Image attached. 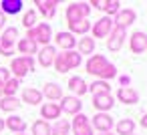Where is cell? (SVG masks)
<instances>
[{
	"mask_svg": "<svg viewBox=\"0 0 147 135\" xmlns=\"http://www.w3.org/2000/svg\"><path fill=\"white\" fill-rule=\"evenodd\" d=\"M73 133L75 135H93V127H91V123H89V119L85 117V115H75V119H73Z\"/></svg>",
	"mask_w": 147,
	"mask_h": 135,
	"instance_id": "5b68a950",
	"label": "cell"
},
{
	"mask_svg": "<svg viewBox=\"0 0 147 135\" xmlns=\"http://www.w3.org/2000/svg\"><path fill=\"white\" fill-rule=\"evenodd\" d=\"M133 129H135V123L131 119H123L117 123V133L119 135H133Z\"/></svg>",
	"mask_w": 147,
	"mask_h": 135,
	"instance_id": "f546056e",
	"label": "cell"
},
{
	"mask_svg": "<svg viewBox=\"0 0 147 135\" xmlns=\"http://www.w3.org/2000/svg\"><path fill=\"white\" fill-rule=\"evenodd\" d=\"M32 135H51V125L45 119H38L32 123Z\"/></svg>",
	"mask_w": 147,
	"mask_h": 135,
	"instance_id": "4316f807",
	"label": "cell"
},
{
	"mask_svg": "<svg viewBox=\"0 0 147 135\" xmlns=\"http://www.w3.org/2000/svg\"><path fill=\"white\" fill-rule=\"evenodd\" d=\"M18 87H20V81H18V79H8V81L2 85V95H4V97H14L16 91H18Z\"/></svg>",
	"mask_w": 147,
	"mask_h": 135,
	"instance_id": "484cf974",
	"label": "cell"
},
{
	"mask_svg": "<svg viewBox=\"0 0 147 135\" xmlns=\"http://www.w3.org/2000/svg\"><path fill=\"white\" fill-rule=\"evenodd\" d=\"M36 49H38V45H36L34 41L26 38V36L18 41V51L22 53V57H32V55L36 53Z\"/></svg>",
	"mask_w": 147,
	"mask_h": 135,
	"instance_id": "ffe728a7",
	"label": "cell"
},
{
	"mask_svg": "<svg viewBox=\"0 0 147 135\" xmlns=\"http://www.w3.org/2000/svg\"><path fill=\"white\" fill-rule=\"evenodd\" d=\"M2 97H4V95H2V85H0V99H2Z\"/></svg>",
	"mask_w": 147,
	"mask_h": 135,
	"instance_id": "7bdbcfd3",
	"label": "cell"
},
{
	"mask_svg": "<svg viewBox=\"0 0 147 135\" xmlns=\"http://www.w3.org/2000/svg\"><path fill=\"white\" fill-rule=\"evenodd\" d=\"M141 125H143V127H147V115L143 117V121H141Z\"/></svg>",
	"mask_w": 147,
	"mask_h": 135,
	"instance_id": "60d3db41",
	"label": "cell"
},
{
	"mask_svg": "<svg viewBox=\"0 0 147 135\" xmlns=\"http://www.w3.org/2000/svg\"><path fill=\"white\" fill-rule=\"evenodd\" d=\"M55 59H57V49L55 47H51V45H47V47H42L40 51H38V63H40V67H51L53 63H55Z\"/></svg>",
	"mask_w": 147,
	"mask_h": 135,
	"instance_id": "8fae6325",
	"label": "cell"
},
{
	"mask_svg": "<svg viewBox=\"0 0 147 135\" xmlns=\"http://www.w3.org/2000/svg\"><path fill=\"white\" fill-rule=\"evenodd\" d=\"M69 89L75 91L77 95H85L89 87L85 85V81H83L81 77H71V79H69Z\"/></svg>",
	"mask_w": 147,
	"mask_h": 135,
	"instance_id": "cb8c5ba5",
	"label": "cell"
},
{
	"mask_svg": "<svg viewBox=\"0 0 147 135\" xmlns=\"http://www.w3.org/2000/svg\"><path fill=\"white\" fill-rule=\"evenodd\" d=\"M147 49V34H143V32H133V36H131V51L133 53H143Z\"/></svg>",
	"mask_w": 147,
	"mask_h": 135,
	"instance_id": "e0dca14e",
	"label": "cell"
},
{
	"mask_svg": "<svg viewBox=\"0 0 147 135\" xmlns=\"http://www.w3.org/2000/svg\"><path fill=\"white\" fill-rule=\"evenodd\" d=\"M40 115H42L45 121L47 119H59L61 117V107L57 103H45L42 109H40Z\"/></svg>",
	"mask_w": 147,
	"mask_h": 135,
	"instance_id": "44dd1931",
	"label": "cell"
},
{
	"mask_svg": "<svg viewBox=\"0 0 147 135\" xmlns=\"http://www.w3.org/2000/svg\"><path fill=\"white\" fill-rule=\"evenodd\" d=\"M18 107H20V101H18L16 97H2V99H0V109L6 111V113L16 111Z\"/></svg>",
	"mask_w": 147,
	"mask_h": 135,
	"instance_id": "d4e9b609",
	"label": "cell"
},
{
	"mask_svg": "<svg viewBox=\"0 0 147 135\" xmlns=\"http://www.w3.org/2000/svg\"><path fill=\"white\" fill-rule=\"evenodd\" d=\"M8 79H10V71L4 69V67H0V85H4Z\"/></svg>",
	"mask_w": 147,
	"mask_h": 135,
	"instance_id": "74e56055",
	"label": "cell"
},
{
	"mask_svg": "<svg viewBox=\"0 0 147 135\" xmlns=\"http://www.w3.org/2000/svg\"><path fill=\"white\" fill-rule=\"evenodd\" d=\"M89 89H91L93 97H95V95H109V91H111V87H109L107 81H95Z\"/></svg>",
	"mask_w": 147,
	"mask_h": 135,
	"instance_id": "f1b7e54d",
	"label": "cell"
},
{
	"mask_svg": "<svg viewBox=\"0 0 147 135\" xmlns=\"http://www.w3.org/2000/svg\"><path fill=\"white\" fill-rule=\"evenodd\" d=\"M113 97L111 95H95L93 97V105H95V109L99 111V113H103V111H109L111 107H113Z\"/></svg>",
	"mask_w": 147,
	"mask_h": 135,
	"instance_id": "2e32d148",
	"label": "cell"
},
{
	"mask_svg": "<svg viewBox=\"0 0 147 135\" xmlns=\"http://www.w3.org/2000/svg\"><path fill=\"white\" fill-rule=\"evenodd\" d=\"M107 63H109V61H107L103 55H93V57L87 61V71H89L91 75H95V77H97V75H99V71H101Z\"/></svg>",
	"mask_w": 147,
	"mask_h": 135,
	"instance_id": "5bb4252c",
	"label": "cell"
},
{
	"mask_svg": "<svg viewBox=\"0 0 147 135\" xmlns=\"http://www.w3.org/2000/svg\"><path fill=\"white\" fill-rule=\"evenodd\" d=\"M2 41H6V43H10V45H14V41L18 38V28H14V26H10V28H6L4 30V34L0 36Z\"/></svg>",
	"mask_w": 147,
	"mask_h": 135,
	"instance_id": "e575fe53",
	"label": "cell"
},
{
	"mask_svg": "<svg viewBox=\"0 0 147 135\" xmlns=\"http://www.w3.org/2000/svg\"><path fill=\"white\" fill-rule=\"evenodd\" d=\"M91 4H93V6H97L99 10H103V8H105V0H93Z\"/></svg>",
	"mask_w": 147,
	"mask_h": 135,
	"instance_id": "f35d334b",
	"label": "cell"
},
{
	"mask_svg": "<svg viewBox=\"0 0 147 135\" xmlns=\"http://www.w3.org/2000/svg\"><path fill=\"white\" fill-rule=\"evenodd\" d=\"M117 97H119V101H121V103H127V105H131V103H137V101H139L137 91H133V89H129V87H121V89L117 91Z\"/></svg>",
	"mask_w": 147,
	"mask_h": 135,
	"instance_id": "ac0fdd59",
	"label": "cell"
},
{
	"mask_svg": "<svg viewBox=\"0 0 147 135\" xmlns=\"http://www.w3.org/2000/svg\"><path fill=\"white\" fill-rule=\"evenodd\" d=\"M4 129V119H0V131Z\"/></svg>",
	"mask_w": 147,
	"mask_h": 135,
	"instance_id": "b9f144b4",
	"label": "cell"
},
{
	"mask_svg": "<svg viewBox=\"0 0 147 135\" xmlns=\"http://www.w3.org/2000/svg\"><path fill=\"white\" fill-rule=\"evenodd\" d=\"M59 107H61V111H65V113H69V115H79L83 103H81L77 97H63Z\"/></svg>",
	"mask_w": 147,
	"mask_h": 135,
	"instance_id": "ba28073f",
	"label": "cell"
},
{
	"mask_svg": "<svg viewBox=\"0 0 147 135\" xmlns=\"http://www.w3.org/2000/svg\"><path fill=\"white\" fill-rule=\"evenodd\" d=\"M22 101L24 103H28V105H38L40 101H42V93L40 91H36V89H24L22 91Z\"/></svg>",
	"mask_w": 147,
	"mask_h": 135,
	"instance_id": "603a6c76",
	"label": "cell"
},
{
	"mask_svg": "<svg viewBox=\"0 0 147 135\" xmlns=\"http://www.w3.org/2000/svg\"><path fill=\"white\" fill-rule=\"evenodd\" d=\"M97 77H101V79H113V77H117V67L111 65V63H107V65L99 71Z\"/></svg>",
	"mask_w": 147,
	"mask_h": 135,
	"instance_id": "d6a6232c",
	"label": "cell"
},
{
	"mask_svg": "<svg viewBox=\"0 0 147 135\" xmlns=\"http://www.w3.org/2000/svg\"><path fill=\"white\" fill-rule=\"evenodd\" d=\"M69 28H71V34H87V32L91 30V22H87V20H79V22L69 24Z\"/></svg>",
	"mask_w": 147,
	"mask_h": 135,
	"instance_id": "83f0119b",
	"label": "cell"
},
{
	"mask_svg": "<svg viewBox=\"0 0 147 135\" xmlns=\"http://www.w3.org/2000/svg\"><path fill=\"white\" fill-rule=\"evenodd\" d=\"M119 6H121V4L117 2V0H105V8H103V10H105L107 14H117V12H119Z\"/></svg>",
	"mask_w": 147,
	"mask_h": 135,
	"instance_id": "d590c367",
	"label": "cell"
},
{
	"mask_svg": "<svg viewBox=\"0 0 147 135\" xmlns=\"http://www.w3.org/2000/svg\"><path fill=\"white\" fill-rule=\"evenodd\" d=\"M51 135H69V121L67 119H59L51 127Z\"/></svg>",
	"mask_w": 147,
	"mask_h": 135,
	"instance_id": "4dcf8cb0",
	"label": "cell"
},
{
	"mask_svg": "<svg viewBox=\"0 0 147 135\" xmlns=\"http://www.w3.org/2000/svg\"><path fill=\"white\" fill-rule=\"evenodd\" d=\"M36 10L42 14V16H47V18H51V16H55V12H57V0H36Z\"/></svg>",
	"mask_w": 147,
	"mask_h": 135,
	"instance_id": "7c38bea8",
	"label": "cell"
},
{
	"mask_svg": "<svg viewBox=\"0 0 147 135\" xmlns=\"http://www.w3.org/2000/svg\"><path fill=\"white\" fill-rule=\"evenodd\" d=\"M135 12L131 10V8H125V10H119L117 14H115V20H113V26H121V28H127L129 24H133L135 22Z\"/></svg>",
	"mask_w": 147,
	"mask_h": 135,
	"instance_id": "52a82bcc",
	"label": "cell"
},
{
	"mask_svg": "<svg viewBox=\"0 0 147 135\" xmlns=\"http://www.w3.org/2000/svg\"><path fill=\"white\" fill-rule=\"evenodd\" d=\"M42 95H45L47 99H51V103H53V101H59V99H63V91H61V87H59L57 83H47V85H45V91H42Z\"/></svg>",
	"mask_w": 147,
	"mask_h": 135,
	"instance_id": "7402d4cb",
	"label": "cell"
},
{
	"mask_svg": "<svg viewBox=\"0 0 147 135\" xmlns=\"http://www.w3.org/2000/svg\"><path fill=\"white\" fill-rule=\"evenodd\" d=\"M111 30H113V20H111L109 16H103L101 20H97V22L93 24V36H95V38H103V36H107Z\"/></svg>",
	"mask_w": 147,
	"mask_h": 135,
	"instance_id": "8992f818",
	"label": "cell"
},
{
	"mask_svg": "<svg viewBox=\"0 0 147 135\" xmlns=\"http://www.w3.org/2000/svg\"><path fill=\"white\" fill-rule=\"evenodd\" d=\"M89 12H91V6H89V4L75 2V4H71V6L67 8V20H69V24L79 22V20H87Z\"/></svg>",
	"mask_w": 147,
	"mask_h": 135,
	"instance_id": "277c9868",
	"label": "cell"
},
{
	"mask_svg": "<svg viewBox=\"0 0 147 135\" xmlns=\"http://www.w3.org/2000/svg\"><path fill=\"white\" fill-rule=\"evenodd\" d=\"M79 51H81L79 55H91V53L95 51V41H93V38H87V36L81 38V41H79Z\"/></svg>",
	"mask_w": 147,
	"mask_h": 135,
	"instance_id": "1f68e13d",
	"label": "cell"
},
{
	"mask_svg": "<svg viewBox=\"0 0 147 135\" xmlns=\"http://www.w3.org/2000/svg\"><path fill=\"white\" fill-rule=\"evenodd\" d=\"M18 135H24V133H18Z\"/></svg>",
	"mask_w": 147,
	"mask_h": 135,
	"instance_id": "f6af8a7d",
	"label": "cell"
},
{
	"mask_svg": "<svg viewBox=\"0 0 147 135\" xmlns=\"http://www.w3.org/2000/svg\"><path fill=\"white\" fill-rule=\"evenodd\" d=\"M4 22H6V16L0 12V28H4Z\"/></svg>",
	"mask_w": 147,
	"mask_h": 135,
	"instance_id": "ab89813d",
	"label": "cell"
},
{
	"mask_svg": "<svg viewBox=\"0 0 147 135\" xmlns=\"http://www.w3.org/2000/svg\"><path fill=\"white\" fill-rule=\"evenodd\" d=\"M26 38H30V41H34L36 45H49L51 43V38H53V30H51V26L47 24V22H40V24H36L34 28H28L26 30Z\"/></svg>",
	"mask_w": 147,
	"mask_h": 135,
	"instance_id": "7a4b0ae2",
	"label": "cell"
},
{
	"mask_svg": "<svg viewBox=\"0 0 147 135\" xmlns=\"http://www.w3.org/2000/svg\"><path fill=\"white\" fill-rule=\"evenodd\" d=\"M91 127L99 129L101 133H109V129L113 127V117L107 115V113H97V115L93 117V125H91Z\"/></svg>",
	"mask_w": 147,
	"mask_h": 135,
	"instance_id": "9c48e42d",
	"label": "cell"
},
{
	"mask_svg": "<svg viewBox=\"0 0 147 135\" xmlns=\"http://www.w3.org/2000/svg\"><path fill=\"white\" fill-rule=\"evenodd\" d=\"M81 65V55L75 53V51H65V53H57V59H55V67L59 73H67L71 69H77Z\"/></svg>",
	"mask_w": 147,
	"mask_h": 135,
	"instance_id": "6da1fadb",
	"label": "cell"
},
{
	"mask_svg": "<svg viewBox=\"0 0 147 135\" xmlns=\"http://www.w3.org/2000/svg\"><path fill=\"white\" fill-rule=\"evenodd\" d=\"M10 71L14 73V79L20 81V79L26 77L30 71H34V59H32V57H18V59H12Z\"/></svg>",
	"mask_w": 147,
	"mask_h": 135,
	"instance_id": "3957f363",
	"label": "cell"
},
{
	"mask_svg": "<svg viewBox=\"0 0 147 135\" xmlns=\"http://www.w3.org/2000/svg\"><path fill=\"white\" fill-rule=\"evenodd\" d=\"M22 24L26 28H34L36 26V10H26L24 12V18H22Z\"/></svg>",
	"mask_w": 147,
	"mask_h": 135,
	"instance_id": "836d02e7",
	"label": "cell"
},
{
	"mask_svg": "<svg viewBox=\"0 0 147 135\" xmlns=\"http://www.w3.org/2000/svg\"><path fill=\"white\" fill-rule=\"evenodd\" d=\"M101 135H113V133H111V131H109V133H101Z\"/></svg>",
	"mask_w": 147,
	"mask_h": 135,
	"instance_id": "ee69618b",
	"label": "cell"
},
{
	"mask_svg": "<svg viewBox=\"0 0 147 135\" xmlns=\"http://www.w3.org/2000/svg\"><path fill=\"white\" fill-rule=\"evenodd\" d=\"M12 53H14V45H10V43H6V41H2V38H0V55L10 57Z\"/></svg>",
	"mask_w": 147,
	"mask_h": 135,
	"instance_id": "8d00e7d4",
	"label": "cell"
},
{
	"mask_svg": "<svg viewBox=\"0 0 147 135\" xmlns=\"http://www.w3.org/2000/svg\"><path fill=\"white\" fill-rule=\"evenodd\" d=\"M4 127H8L12 133H24L26 131V121L22 119V117H16V115H12V117H8L6 121H4Z\"/></svg>",
	"mask_w": 147,
	"mask_h": 135,
	"instance_id": "9a60e30c",
	"label": "cell"
},
{
	"mask_svg": "<svg viewBox=\"0 0 147 135\" xmlns=\"http://www.w3.org/2000/svg\"><path fill=\"white\" fill-rule=\"evenodd\" d=\"M123 41H125V28H121V26H113V30H111V38H109V43H107L109 51H119V49L123 47Z\"/></svg>",
	"mask_w": 147,
	"mask_h": 135,
	"instance_id": "30bf717a",
	"label": "cell"
},
{
	"mask_svg": "<svg viewBox=\"0 0 147 135\" xmlns=\"http://www.w3.org/2000/svg\"><path fill=\"white\" fill-rule=\"evenodd\" d=\"M22 0H2L0 2V12H2L4 16L6 14H18L22 10Z\"/></svg>",
	"mask_w": 147,
	"mask_h": 135,
	"instance_id": "4fadbf2b",
	"label": "cell"
},
{
	"mask_svg": "<svg viewBox=\"0 0 147 135\" xmlns=\"http://www.w3.org/2000/svg\"><path fill=\"white\" fill-rule=\"evenodd\" d=\"M57 45L63 47L65 51H73V47L77 45V38H75V34H71V32H59V34H57Z\"/></svg>",
	"mask_w": 147,
	"mask_h": 135,
	"instance_id": "d6986e66",
	"label": "cell"
}]
</instances>
